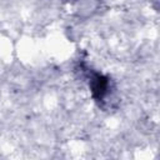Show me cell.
Listing matches in <instances>:
<instances>
[{
    "label": "cell",
    "instance_id": "cell-1",
    "mask_svg": "<svg viewBox=\"0 0 160 160\" xmlns=\"http://www.w3.org/2000/svg\"><path fill=\"white\" fill-rule=\"evenodd\" d=\"M76 71H80L81 76L88 82L89 90L91 92V96L94 101L104 110L115 108V94H116V86L114 80L91 66H89L85 61H79L76 66Z\"/></svg>",
    "mask_w": 160,
    "mask_h": 160
},
{
    "label": "cell",
    "instance_id": "cell-2",
    "mask_svg": "<svg viewBox=\"0 0 160 160\" xmlns=\"http://www.w3.org/2000/svg\"><path fill=\"white\" fill-rule=\"evenodd\" d=\"M64 2H68V4H72V2H76L78 0H62Z\"/></svg>",
    "mask_w": 160,
    "mask_h": 160
}]
</instances>
